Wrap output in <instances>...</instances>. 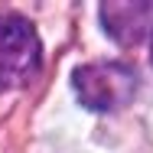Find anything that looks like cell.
Returning a JSON list of instances; mask_svg holds the SVG:
<instances>
[{"mask_svg": "<svg viewBox=\"0 0 153 153\" xmlns=\"http://www.w3.org/2000/svg\"><path fill=\"white\" fill-rule=\"evenodd\" d=\"M72 91L88 111H117L137 94V75L124 62H88L72 72Z\"/></svg>", "mask_w": 153, "mask_h": 153, "instance_id": "obj_1", "label": "cell"}, {"mask_svg": "<svg viewBox=\"0 0 153 153\" xmlns=\"http://www.w3.org/2000/svg\"><path fill=\"white\" fill-rule=\"evenodd\" d=\"M42 65L39 33L20 13H0V85L20 88L36 78Z\"/></svg>", "mask_w": 153, "mask_h": 153, "instance_id": "obj_2", "label": "cell"}, {"mask_svg": "<svg viewBox=\"0 0 153 153\" xmlns=\"http://www.w3.org/2000/svg\"><path fill=\"white\" fill-rule=\"evenodd\" d=\"M101 26L124 46H140L150 36L153 3H101Z\"/></svg>", "mask_w": 153, "mask_h": 153, "instance_id": "obj_3", "label": "cell"}, {"mask_svg": "<svg viewBox=\"0 0 153 153\" xmlns=\"http://www.w3.org/2000/svg\"><path fill=\"white\" fill-rule=\"evenodd\" d=\"M150 56H153V39H150Z\"/></svg>", "mask_w": 153, "mask_h": 153, "instance_id": "obj_4", "label": "cell"}]
</instances>
